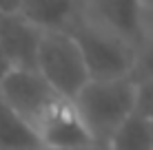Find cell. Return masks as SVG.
<instances>
[{
    "instance_id": "6da1fadb",
    "label": "cell",
    "mask_w": 153,
    "mask_h": 150,
    "mask_svg": "<svg viewBox=\"0 0 153 150\" xmlns=\"http://www.w3.org/2000/svg\"><path fill=\"white\" fill-rule=\"evenodd\" d=\"M71 102L93 146L102 148L109 137L122 126V121L133 115L135 82L133 77L111 82H87Z\"/></svg>"
},
{
    "instance_id": "7a4b0ae2",
    "label": "cell",
    "mask_w": 153,
    "mask_h": 150,
    "mask_svg": "<svg viewBox=\"0 0 153 150\" xmlns=\"http://www.w3.org/2000/svg\"><path fill=\"white\" fill-rule=\"evenodd\" d=\"M69 33L82 55L89 82H111L133 75L135 55H138L135 44L87 20L78 22Z\"/></svg>"
},
{
    "instance_id": "3957f363",
    "label": "cell",
    "mask_w": 153,
    "mask_h": 150,
    "mask_svg": "<svg viewBox=\"0 0 153 150\" xmlns=\"http://www.w3.org/2000/svg\"><path fill=\"white\" fill-rule=\"evenodd\" d=\"M36 71L65 100H73L89 82L82 55L71 33H42Z\"/></svg>"
},
{
    "instance_id": "277c9868",
    "label": "cell",
    "mask_w": 153,
    "mask_h": 150,
    "mask_svg": "<svg viewBox=\"0 0 153 150\" xmlns=\"http://www.w3.org/2000/svg\"><path fill=\"white\" fill-rule=\"evenodd\" d=\"M58 97L60 95L38 75V71H7L0 77V102L31 128Z\"/></svg>"
},
{
    "instance_id": "5b68a950",
    "label": "cell",
    "mask_w": 153,
    "mask_h": 150,
    "mask_svg": "<svg viewBox=\"0 0 153 150\" xmlns=\"http://www.w3.org/2000/svg\"><path fill=\"white\" fill-rule=\"evenodd\" d=\"M33 132L38 137L40 150L93 146L82 119L73 108V102L65 97H58L40 115V119L33 124Z\"/></svg>"
},
{
    "instance_id": "8992f818",
    "label": "cell",
    "mask_w": 153,
    "mask_h": 150,
    "mask_svg": "<svg viewBox=\"0 0 153 150\" xmlns=\"http://www.w3.org/2000/svg\"><path fill=\"white\" fill-rule=\"evenodd\" d=\"M84 20L135 46L144 40L142 0H84Z\"/></svg>"
},
{
    "instance_id": "52a82bcc",
    "label": "cell",
    "mask_w": 153,
    "mask_h": 150,
    "mask_svg": "<svg viewBox=\"0 0 153 150\" xmlns=\"http://www.w3.org/2000/svg\"><path fill=\"white\" fill-rule=\"evenodd\" d=\"M42 31L20 13L0 15V51L9 71H36Z\"/></svg>"
},
{
    "instance_id": "ba28073f",
    "label": "cell",
    "mask_w": 153,
    "mask_h": 150,
    "mask_svg": "<svg viewBox=\"0 0 153 150\" xmlns=\"http://www.w3.org/2000/svg\"><path fill=\"white\" fill-rule=\"evenodd\" d=\"M16 13L42 33H69L84 20V0H20Z\"/></svg>"
},
{
    "instance_id": "9c48e42d",
    "label": "cell",
    "mask_w": 153,
    "mask_h": 150,
    "mask_svg": "<svg viewBox=\"0 0 153 150\" xmlns=\"http://www.w3.org/2000/svg\"><path fill=\"white\" fill-rule=\"evenodd\" d=\"M102 150H153V121L133 113L109 137Z\"/></svg>"
},
{
    "instance_id": "30bf717a",
    "label": "cell",
    "mask_w": 153,
    "mask_h": 150,
    "mask_svg": "<svg viewBox=\"0 0 153 150\" xmlns=\"http://www.w3.org/2000/svg\"><path fill=\"white\" fill-rule=\"evenodd\" d=\"M0 150H40L33 128L0 102Z\"/></svg>"
},
{
    "instance_id": "8fae6325",
    "label": "cell",
    "mask_w": 153,
    "mask_h": 150,
    "mask_svg": "<svg viewBox=\"0 0 153 150\" xmlns=\"http://www.w3.org/2000/svg\"><path fill=\"white\" fill-rule=\"evenodd\" d=\"M131 77L135 82L153 80V42L151 40H142V44L138 46L135 66H133V75Z\"/></svg>"
},
{
    "instance_id": "7c38bea8",
    "label": "cell",
    "mask_w": 153,
    "mask_h": 150,
    "mask_svg": "<svg viewBox=\"0 0 153 150\" xmlns=\"http://www.w3.org/2000/svg\"><path fill=\"white\" fill-rule=\"evenodd\" d=\"M133 113L153 121V80L135 82V108H133Z\"/></svg>"
},
{
    "instance_id": "4fadbf2b",
    "label": "cell",
    "mask_w": 153,
    "mask_h": 150,
    "mask_svg": "<svg viewBox=\"0 0 153 150\" xmlns=\"http://www.w3.org/2000/svg\"><path fill=\"white\" fill-rule=\"evenodd\" d=\"M18 4H20V0H0V11L4 13H16L18 11Z\"/></svg>"
},
{
    "instance_id": "5bb4252c",
    "label": "cell",
    "mask_w": 153,
    "mask_h": 150,
    "mask_svg": "<svg viewBox=\"0 0 153 150\" xmlns=\"http://www.w3.org/2000/svg\"><path fill=\"white\" fill-rule=\"evenodd\" d=\"M144 40L153 42V11H149L144 18Z\"/></svg>"
},
{
    "instance_id": "9a60e30c",
    "label": "cell",
    "mask_w": 153,
    "mask_h": 150,
    "mask_svg": "<svg viewBox=\"0 0 153 150\" xmlns=\"http://www.w3.org/2000/svg\"><path fill=\"white\" fill-rule=\"evenodd\" d=\"M142 9H144V18H146V13L153 11V0H142Z\"/></svg>"
},
{
    "instance_id": "2e32d148",
    "label": "cell",
    "mask_w": 153,
    "mask_h": 150,
    "mask_svg": "<svg viewBox=\"0 0 153 150\" xmlns=\"http://www.w3.org/2000/svg\"><path fill=\"white\" fill-rule=\"evenodd\" d=\"M47 150H98L96 146H82V148H47Z\"/></svg>"
},
{
    "instance_id": "e0dca14e",
    "label": "cell",
    "mask_w": 153,
    "mask_h": 150,
    "mask_svg": "<svg viewBox=\"0 0 153 150\" xmlns=\"http://www.w3.org/2000/svg\"><path fill=\"white\" fill-rule=\"evenodd\" d=\"M7 71H9V69H7V64H4V58H2V51H0V77H2L4 73H7Z\"/></svg>"
},
{
    "instance_id": "ac0fdd59",
    "label": "cell",
    "mask_w": 153,
    "mask_h": 150,
    "mask_svg": "<svg viewBox=\"0 0 153 150\" xmlns=\"http://www.w3.org/2000/svg\"><path fill=\"white\" fill-rule=\"evenodd\" d=\"M0 15H2V11H0Z\"/></svg>"
},
{
    "instance_id": "d6986e66",
    "label": "cell",
    "mask_w": 153,
    "mask_h": 150,
    "mask_svg": "<svg viewBox=\"0 0 153 150\" xmlns=\"http://www.w3.org/2000/svg\"><path fill=\"white\" fill-rule=\"evenodd\" d=\"M98 150H102V148H98Z\"/></svg>"
}]
</instances>
